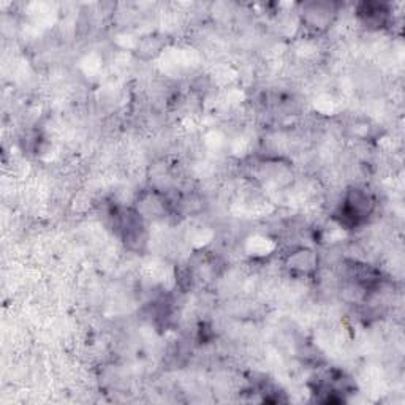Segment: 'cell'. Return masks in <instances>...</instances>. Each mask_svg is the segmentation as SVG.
Instances as JSON below:
<instances>
[{"label":"cell","mask_w":405,"mask_h":405,"mask_svg":"<svg viewBox=\"0 0 405 405\" xmlns=\"http://www.w3.org/2000/svg\"><path fill=\"white\" fill-rule=\"evenodd\" d=\"M389 10L385 4H361L358 6V18L370 29H380L387 24Z\"/></svg>","instance_id":"obj_1"},{"label":"cell","mask_w":405,"mask_h":405,"mask_svg":"<svg viewBox=\"0 0 405 405\" xmlns=\"http://www.w3.org/2000/svg\"><path fill=\"white\" fill-rule=\"evenodd\" d=\"M304 19L311 27H325L328 26L331 16L334 15V9L331 4H309L304 6Z\"/></svg>","instance_id":"obj_2"}]
</instances>
